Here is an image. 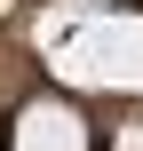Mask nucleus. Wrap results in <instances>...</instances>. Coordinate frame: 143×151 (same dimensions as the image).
Here are the masks:
<instances>
[{
    "mask_svg": "<svg viewBox=\"0 0 143 151\" xmlns=\"http://www.w3.org/2000/svg\"><path fill=\"white\" fill-rule=\"evenodd\" d=\"M8 151H88V119L64 96H40V104L16 111V143Z\"/></svg>",
    "mask_w": 143,
    "mask_h": 151,
    "instance_id": "f257e3e1",
    "label": "nucleus"
},
{
    "mask_svg": "<svg viewBox=\"0 0 143 151\" xmlns=\"http://www.w3.org/2000/svg\"><path fill=\"white\" fill-rule=\"evenodd\" d=\"M111 151H143V127H119V143Z\"/></svg>",
    "mask_w": 143,
    "mask_h": 151,
    "instance_id": "f03ea898",
    "label": "nucleus"
}]
</instances>
